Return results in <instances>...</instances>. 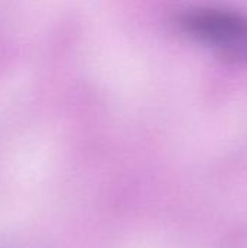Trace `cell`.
Returning a JSON list of instances; mask_svg holds the SVG:
<instances>
[{
  "label": "cell",
  "instance_id": "cell-1",
  "mask_svg": "<svg viewBox=\"0 0 247 248\" xmlns=\"http://www.w3.org/2000/svg\"><path fill=\"white\" fill-rule=\"evenodd\" d=\"M181 28L231 62L247 64V16L220 6H201L182 13Z\"/></svg>",
  "mask_w": 247,
  "mask_h": 248
}]
</instances>
